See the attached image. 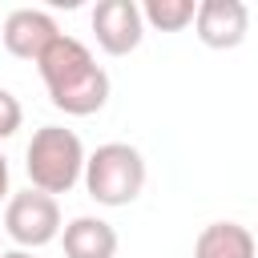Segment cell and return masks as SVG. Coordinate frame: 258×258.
Masks as SVG:
<instances>
[{
    "mask_svg": "<svg viewBox=\"0 0 258 258\" xmlns=\"http://www.w3.org/2000/svg\"><path fill=\"white\" fill-rule=\"evenodd\" d=\"M40 81L48 89V101L73 117H89L109 101V77L105 69L93 60V52L77 40V36H56L44 56L36 60Z\"/></svg>",
    "mask_w": 258,
    "mask_h": 258,
    "instance_id": "cell-1",
    "label": "cell"
},
{
    "mask_svg": "<svg viewBox=\"0 0 258 258\" xmlns=\"http://www.w3.org/2000/svg\"><path fill=\"white\" fill-rule=\"evenodd\" d=\"M24 169L32 189L40 194H69L85 173V145L64 125H40L24 149Z\"/></svg>",
    "mask_w": 258,
    "mask_h": 258,
    "instance_id": "cell-2",
    "label": "cell"
},
{
    "mask_svg": "<svg viewBox=\"0 0 258 258\" xmlns=\"http://www.w3.org/2000/svg\"><path fill=\"white\" fill-rule=\"evenodd\" d=\"M81 177L97 206H129L145 185V157L125 141H109L97 145L93 157H85Z\"/></svg>",
    "mask_w": 258,
    "mask_h": 258,
    "instance_id": "cell-3",
    "label": "cell"
},
{
    "mask_svg": "<svg viewBox=\"0 0 258 258\" xmlns=\"http://www.w3.org/2000/svg\"><path fill=\"white\" fill-rule=\"evenodd\" d=\"M4 230H8V238L20 250L48 246L60 234V206H56V198H48L40 189L12 194L8 206H4Z\"/></svg>",
    "mask_w": 258,
    "mask_h": 258,
    "instance_id": "cell-4",
    "label": "cell"
},
{
    "mask_svg": "<svg viewBox=\"0 0 258 258\" xmlns=\"http://www.w3.org/2000/svg\"><path fill=\"white\" fill-rule=\"evenodd\" d=\"M93 32H97V44L109 52V56H125L141 44L145 36V20H141V8L133 0H101L93 8Z\"/></svg>",
    "mask_w": 258,
    "mask_h": 258,
    "instance_id": "cell-5",
    "label": "cell"
},
{
    "mask_svg": "<svg viewBox=\"0 0 258 258\" xmlns=\"http://www.w3.org/2000/svg\"><path fill=\"white\" fill-rule=\"evenodd\" d=\"M194 28L206 48H238L250 28V8L242 0H202Z\"/></svg>",
    "mask_w": 258,
    "mask_h": 258,
    "instance_id": "cell-6",
    "label": "cell"
},
{
    "mask_svg": "<svg viewBox=\"0 0 258 258\" xmlns=\"http://www.w3.org/2000/svg\"><path fill=\"white\" fill-rule=\"evenodd\" d=\"M0 36H4V48H8L12 56L36 64V60L44 56V48L60 36V28H56V20H52L48 12H40V8H16V12H8Z\"/></svg>",
    "mask_w": 258,
    "mask_h": 258,
    "instance_id": "cell-7",
    "label": "cell"
},
{
    "mask_svg": "<svg viewBox=\"0 0 258 258\" xmlns=\"http://www.w3.org/2000/svg\"><path fill=\"white\" fill-rule=\"evenodd\" d=\"M117 254V230L105 218H73L64 226V258H113Z\"/></svg>",
    "mask_w": 258,
    "mask_h": 258,
    "instance_id": "cell-8",
    "label": "cell"
},
{
    "mask_svg": "<svg viewBox=\"0 0 258 258\" xmlns=\"http://www.w3.org/2000/svg\"><path fill=\"white\" fill-rule=\"evenodd\" d=\"M194 258H258V246H254L246 226H238V222H210L198 234V242H194Z\"/></svg>",
    "mask_w": 258,
    "mask_h": 258,
    "instance_id": "cell-9",
    "label": "cell"
},
{
    "mask_svg": "<svg viewBox=\"0 0 258 258\" xmlns=\"http://www.w3.org/2000/svg\"><path fill=\"white\" fill-rule=\"evenodd\" d=\"M194 16H198L194 0H145V8H141V20H149L161 32H181Z\"/></svg>",
    "mask_w": 258,
    "mask_h": 258,
    "instance_id": "cell-10",
    "label": "cell"
},
{
    "mask_svg": "<svg viewBox=\"0 0 258 258\" xmlns=\"http://www.w3.org/2000/svg\"><path fill=\"white\" fill-rule=\"evenodd\" d=\"M20 121H24L20 101H16L8 89H0V141H4V137H12V133L20 129Z\"/></svg>",
    "mask_w": 258,
    "mask_h": 258,
    "instance_id": "cell-11",
    "label": "cell"
},
{
    "mask_svg": "<svg viewBox=\"0 0 258 258\" xmlns=\"http://www.w3.org/2000/svg\"><path fill=\"white\" fill-rule=\"evenodd\" d=\"M0 198H8V157L0 153Z\"/></svg>",
    "mask_w": 258,
    "mask_h": 258,
    "instance_id": "cell-12",
    "label": "cell"
},
{
    "mask_svg": "<svg viewBox=\"0 0 258 258\" xmlns=\"http://www.w3.org/2000/svg\"><path fill=\"white\" fill-rule=\"evenodd\" d=\"M0 258H32V254H28V250H4Z\"/></svg>",
    "mask_w": 258,
    "mask_h": 258,
    "instance_id": "cell-13",
    "label": "cell"
}]
</instances>
